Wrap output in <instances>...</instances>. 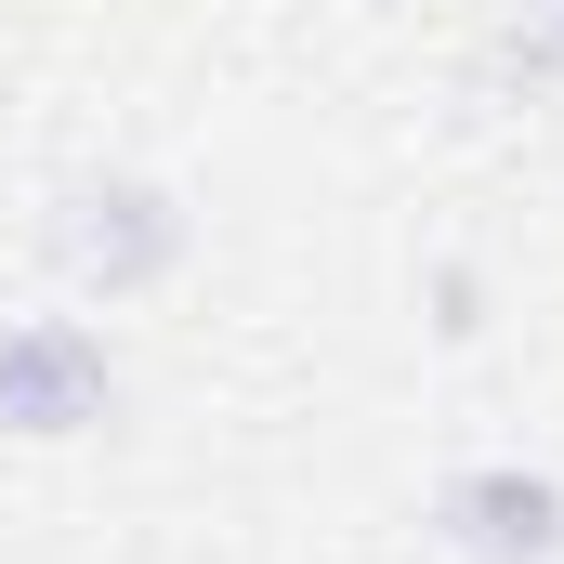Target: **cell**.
<instances>
[{"instance_id":"obj_1","label":"cell","mask_w":564,"mask_h":564,"mask_svg":"<svg viewBox=\"0 0 564 564\" xmlns=\"http://www.w3.org/2000/svg\"><path fill=\"white\" fill-rule=\"evenodd\" d=\"M184 250H197V224H184V197H171L158 171H79V184L53 197V263L79 289H106V302L171 289Z\"/></svg>"},{"instance_id":"obj_2","label":"cell","mask_w":564,"mask_h":564,"mask_svg":"<svg viewBox=\"0 0 564 564\" xmlns=\"http://www.w3.org/2000/svg\"><path fill=\"white\" fill-rule=\"evenodd\" d=\"M106 408H119V341L93 315H13L0 328V433L79 446V433H106Z\"/></svg>"},{"instance_id":"obj_3","label":"cell","mask_w":564,"mask_h":564,"mask_svg":"<svg viewBox=\"0 0 564 564\" xmlns=\"http://www.w3.org/2000/svg\"><path fill=\"white\" fill-rule=\"evenodd\" d=\"M433 525L473 564H564V486L539 459H473L433 486Z\"/></svg>"}]
</instances>
